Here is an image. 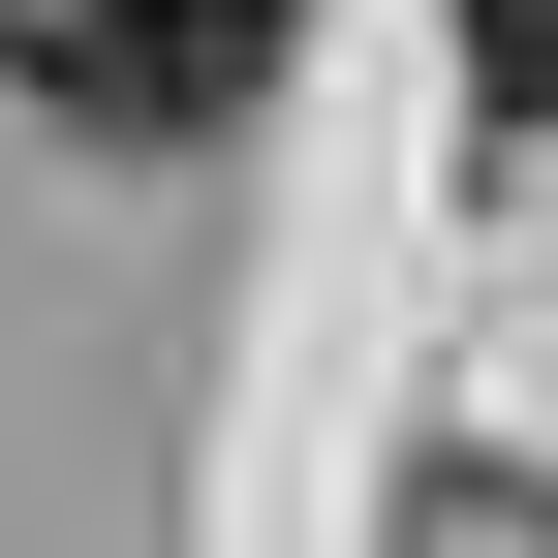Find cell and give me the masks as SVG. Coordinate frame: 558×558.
Here are the masks:
<instances>
[{"instance_id": "6da1fadb", "label": "cell", "mask_w": 558, "mask_h": 558, "mask_svg": "<svg viewBox=\"0 0 558 558\" xmlns=\"http://www.w3.org/2000/svg\"><path fill=\"white\" fill-rule=\"evenodd\" d=\"M279 62H311V0H0V94L94 156H218V124H279Z\"/></svg>"}, {"instance_id": "7a4b0ae2", "label": "cell", "mask_w": 558, "mask_h": 558, "mask_svg": "<svg viewBox=\"0 0 558 558\" xmlns=\"http://www.w3.org/2000/svg\"><path fill=\"white\" fill-rule=\"evenodd\" d=\"M435 32H465V124L527 156V124H558V0H435Z\"/></svg>"}]
</instances>
